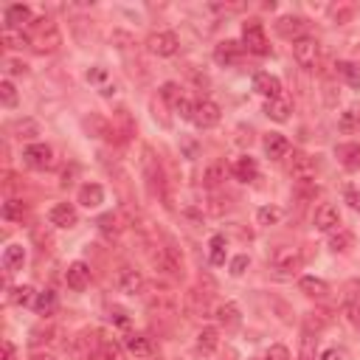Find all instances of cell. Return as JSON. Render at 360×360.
<instances>
[{"label": "cell", "instance_id": "cb8c5ba5", "mask_svg": "<svg viewBox=\"0 0 360 360\" xmlns=\"http://www.w3.org/2000/svg\"><path fill=\"white\" fill-rule=\"evenodd\" d=\"M147 304L155 315H174V296L169 290H155Z\"/></svg>", "mask_w": 360, "mask_h": 360}, {"label": "cell", "instance_id": "836d02e7", "mask_svg": "<svg viewBox=\"0 0 360 360\" xmlns=\"http://www.w3.org/2000/svg\"><path fill=\"white\" fill-rule=\"evenodd\" d=\"M338 129H341V132H357V129H360V105H352V107H346V110L341 113Z\"/></svg>", "mask_w": 360, "mask_h": 360}, {"label": "cell", "instance_id": "f1b7e54d", "mask_svg": "<svg viewBox=\"0 0 360 360\" xmlns=\"http://www.w3.org/2000/svg\"><path fill=\"white\" fill-rule=\"evenodd\" d=\"M0 39H3V45H6V48H12V51H23V48H28V45H31V37L26 31H20V28H3Z\"/></svg>", "mask_w": 360, "mask_h": 360}, {"label": "cell", "instance_id": "7dc6e473", "mask_svg": "<svg viewBox=\"0 0 360 360\" xmlns=\"http://www.w3.org/2000/svg\"><path fill=\"white\" fill-rule=\"evenodd\" d=\"M343 304H360V279L346 282V287H343Z\"/></svg>", "mask_w": 360, "mask_h": 360}, {"label": "cell", "instance_id": "94428289", "mask_svg": "<svg viewBox=\"0 0 360 360\" xmlns=\"http://www.w3.org/2000/svg\"><path fill=\"white\" fill-rule=\"evenodd\" d=\"M31 360H57V357H54V354H45V352H42V354H34Z\"/></svg>", "mask_w": 360, "mask_h": 360}, {"label": "cell", "instance_id": "ee69618b", "mask_svg": "<svg viewBox=\"0 0 360 360\" xmlns=\"http://www.w3.org/2000/svg\"><path fill=\"white\" fill-rule=\"evenodd\" d=\"M315 346H318V338H315L312 332H304L301 349H298V360H315Z\"/></svg>", "mask_w": 360, "mask_h": 360}, {"label": "cell", "instance_id": "f5cc1de1", "mask_svg": "<svg viewBox=\"0 0 360 360\" xmlns=\"http://www.w3.org/2000/svg\"><path fill=\"white\" fill-rule=\"evenodd\" d=\"M321 360H349V352L341 349V346H332V349H327V352L321 354Z\"/></svg>", "mask_w": 360, "mask_h": 360}, {"label": "cell", "instance_id": "83f0119b", "mask_svg": "<svg viewBox=\"0 0 360 360\" xmlns=\"http://www.w3.org/2000/svg\"><path fill=\"white\" fill-rule=\"evenodd\" d=\"M290 110H293V105H290V99H287V96L270 99V102L264 105L267 118H273V121H287V118H290Z\"/></svg>", "mask_w": 360, "mask_h": 360}, {"label": "cell", "instance_id": "60d3db41", "mask_svg": "<svg viewBox=\"0 0 360 360\" xmlns=\"http://www.w3.org/2000/svg\"><path fill=\"white\" fill-rule=\"evenodd\" d=\"M279 219H282V208H276V206H262L256 211V222L259 225H276Z\"/></svg>", "mask_w": 360, "mask_h": 360}, {"label": "cell", "instance_id": "e575fe53", "mask_svg": "<svg viewBox=\"0 0 360 360\" xmlns=\"http://www.w3.org/2000/svg\"><path fill=\"white\" fill-rule=\"evenodd\" d=\"M121 228H124V225H121V219H118L116 214H105V217L99 219V231H102V237L110 240V242L121 237Z\"/></svg>", "mask_w": 360, "mask_h": 360}, {"label": "cell", "instance_id": "f907efd6", "mask_svg": "<svg viewBox=\"0 0 360 360\" xmlns=\"http://www.w3.org/2000/svg\"><path fill=\"white\" fill-rule=\"evenodd\" d=\"M174 113L180 116V118H186V121H192V113H195V102H189L186 96L177 102V107H174Z\"/></svg>", "mask_w": 360, "mask_h": 360}, {"label": "cell", "instance_id": "484cf974", "mask_svg": "<svg viewBox=\"0 0 360 360\" xmlns=\"http://www.w3.org/2000/svg\"><path fill=\"white\" fill-rule=\"evenodd\" d=\"M231 172L237 174V180H242V183H251V180H256V177H259V166H256V161H253L251 155L237 158V163H234V169H231Z\"/></svg>", "mask_w": 360, "mask_h": 360}, {"label": "cell", "instance_id": "d4e9b609", "mask_svg": "<svg viewBox=\"0 0 360 360\" xmlns=\"http://www.w3.org/2000/svg\"><path fill=\"white\" fill-rule=\"evenodd\" d=\"M298 290H301L304 296H309V298H327L330 285H327L324 279H318V276H304V279L298 282Z\"/></svg>", "mask_w": 360, "mask_h": 360}, {"label": "cell", "instance_id": "7c38bea8", "mask_svg": "<svg viewBox=\"0 0 360 360\" xmlns=\"http://www.w3.org/2000/svg\"><path fill=\"white\" fill-rule=\"evenodd\" d=\"M116 285H118V290H121L124 296H141V293H144V287H147L144 276H141L135 267H121V270H118V279H116Z\"/></svg>", "mask_w": 360, "mask_h": 360}, {"label": "cell", "instance_id": "7402d4cb", "mask_svg": "<svg viewBox=\"0 0 360 360\" xmlns=\"http://www.w3.org/2000/svg\"><path fill=\"white\" fill-rule=\"evenodd\" d=\"M3 17H6V28H20L23 31V26L31 23V9L26 3H12V6H6Z\"/></svg>", "mask_w": 360, "mask_h": 360}, {"label": "cell", "instance_id": "30bf717a", "mask_svg": "<svg viewBox=\"0 0 360 360\" xmlns=\"http://www.w3.org/2000/svg\"><path fill=\"white\" fill-rule=\"evenodd\" d=\"M219 118H222V113H219V107H217L214 102H208V99L195 102V113H192V124H195V127L211 129V127L219 124Z\"/></svg>", "mask_w": 360, "mask_h": 360}, {"label": "cell", "instance_id": "f6af8a7d", "mask_svg": "<svg viewBox=\"0 0 360 360\" xmlns=\"http://www.w3.org/2000/svg\"><path fill=\"white\" fill-rule=\"evenodd\" d=\"M0 102H3V107H17V90L9 79L0 82Z\"/></svg>", "mask_w": 360, "mask_h": 360}, {"label": "cell", "instance_id": "277c9868", "mask_svg": "<svg viewBox=\"0 0 360 360\" xmlns=\"http://www.w3.org/2000/svg\"><path fill=\"white\" fill-rule=\"evenodd\" d=\"M270 264H273L276 276L290 279V276H296L298 270H301L304 256H301V251H298V248H276V251H273V256H270Z\"/></svg>", "mask_w": 360, "mask_h": 360}, {"label": "cell", "instance_id": "74e56055", "mask_svg": "<svg viewBox=\"0 0 360 360\" xmlns=\"http://www.w3.org/2000/svg\"><path fill=\"white\" fill-rule=\"evenodd\" d=\"M225 245H228V242H225V237L222 234H214L211 237V242H208V248H211V264H225Z\"/></svg>", "mask_w": 360, "mask_h": 360}, {"label": "cell", "instance_id": "4316f807", "mask_svg": "<svg viewBox=\"0 0 360 360\" xmlns=\"http://www.w3.org/2000/svg\"><path fill=\"white\" fill-rule=\"evenodd\" d=\"M217 346H219V330H217V327H203V330L197 332V352L214 354Z\"/></svg>", "mask_w": 360, "mask_h": 360}, {"label": "cell", "instance_id": "7bdbcfd3", "mask_svg": "<svg viewBox=\"0 0 360 360\" xmlns=\"http://www.w3.org/2000/svg\"><path fill=\"white\" fill-rule=\"evenodd\" d=\"M99 360H124V354H121V346H118L113 338H107V335H105V341H102Z\"/></svg>", "mask_w": 360, "mask_h": 360}, {"label": "cell", "instance_id": "7a4b0ae2", "mask_svg": "<svg viewBox=\"0 0 360 360\" xmlns=\"http://www.w3.org/2000/svg\"><path fill=\"white\" fill-rule=\"evenodd\" d=\"M141 169H144V180L155 197H163L166 200V177H163V169H161V161L155 158V152L150 147H144V158H141Z\"/></svg>", "mask_w": 360, "mask_h": 360}, {"label": "cell", "instance_id": "8d00e7d4", "mask_svg": "<svg viewBox=\"0 0 360 360\" xmlns=\"http://www.w3.org/2000/svg\"><path fill=\"white\" fill-rule=\"evenodd\" d=\"M15 135L20 141H34L37 135H39V124L34 121V118H20L17 124H15Z\"/></svg>", "mask_w": 360, "mask_h": 360}, {"label": "cell", "instance_id": "ab89813d", "mask_svg": "<svg viewBox=\"0 0 360 360\" xmlns=\"http://www.w3.org/2000/svg\"><path fill=\"white\" fill-rule=\"evenodd\" d=\"M161 99L174 110L177 107V102L183 99V93H180V84H174V82H166V84H161Z\"/></svg>", "mask_w": 360, "mask_h": 360}, {"label": "cell", "instance_id": "8992f818", "mask_svg": "<svg viewBox=\"0 0 360 360\" xmlns=\"http://www.w3.org/2000/svg\"><path fill=\"white\" fill-rule=\"evenodd\" d=\"M152 262L161 273L172 276V279H180L183 276V256L177 253L174 245H158V251L152 253Z\"/></svg>", "mask_w": 360, "mask_h": 360}, {"label": "cell", "instance_id": "bcb514c9", "mask_svg": "<svg viewBox=\"0 0 360 360\" xmlns=\"http://www.w3.org/2000/svg\"><path fill=\"white\" fill-rule=\"evenodd\" d=\"M23 217H26V206H23L20 200H9V203L3 206V219L17 222V219H23Z\"/></svg>", "mask_w": 360, "mask_h": 360}, {"label": "cell", "instance_id": "6da1fadb", "mask_svg": "<svg viewBox=\"0 0 360 360\" xmlns=\"http://www.w3.org/2000/svg\"><path fill=\"white\" fill-rule=\"evenodd\" d=\"M102 341H105V332H102V330H82V332L73 338L71 352H73L76 360H99Z\"/></svg>", "mask_w": 360, "mask_h": 360}, {"label": "cell", "instance_id": "d590c367", "mask_svg": "<svg viewBox=\"0 0 360 360\" xmlns=\"http://www.w3.org/2000/svg\"><path fill=\"white\" fill-rule=\"evenodd\" d=\"M34 309H37V315H48L57 309V293L54 290H42V293H37V298H34Z\"/></svg>", "mask_w": 360, "mask_h": 360}, {"label": "cell", "instance_id": "603a6c76", "mask_svg": "<svg viewBox=\"0 0 360 360\" xmlns=\"http://www.w3.org/2000/svg\"><path fill=\"white\" fill-rule=\"evenodd\" d=\"M76 203H79V206H84V208H96V206H102V203H105V189H102L99 183H84V186L79 189Z\"/></svg>", "mask_w": 360, "mask_h": 360}, {"label": "cell", "instance_id": "c3c4849f", "mask_svg": "<svg viewBox=\"0 0 360 360\" xmlns=\"http://www.w3.org/2000/svg\"><path fill=\"white\" fill-rule=\"evenodd\" d=\"M264 360H293V357H290V349H287V346L273 343V346L264 352Z\"/></svg>", "mask_w": 360, "mask_h": 360}, {"label": "cell", "instance_id": "9f6ffc18", "mask_svg": "<svg viewBox=\"0 0 360 360\" xmlns=\"http://www.w3.org/2000/svg\"><path fill=\"white\" fill-rule=\"evenodd\" d=\"M110 315H113V321H116L118 327H127V324H129V318H127V312H124V309H118V307H116V309H113Z\"/></svg>", "mask_w": 360, "mask_h": 360}, {"label": "cell", "instance_id": "9a60e30c", "mask_svg": "<svg viewBox=\"0 0 360 360\" xmlns=\"http://www.w3.org/2000/svg\"><path fill=\"white\" fill-rule=\"evenodd\" d=\"M214 318H217V324L225 330V332H231V330H237L240 324H242V315H240V307L237 304H231V301H225V304H219L217 309H214Z\"/></svg>", "mask_w": 360, "mask_h": 360}, {"label": "cell", "instance_id": "e0dca14e", "mask_svg": "<svg viewBox=\"0 0 360 360\" xmlns=\"http://www.w3.org/2000/svg\"><path fill=\"white\" fill-rule=\"evenodd\" d=\"M276 31L285 37V39H301V37H307V20L304 17H296V15H287V17H282L279 23H276Z\"/></svg>", "mask_w": 360, "mask_h": 360}, {"label": "cell", "instance_id": "ac0fdd59", "mask_svg": "<svg viewBox=\"0 0 360 360\" xmlns=\"http://www.w3.org/2000/svg\"><path fill=\"white\" fill-rule=\"evenodd\" d=\"M264 155L273 158V161H282L290 155V141L285 138L282 132H267L264 135Z\"/></svg>", "mask_w": 360, "mask_h": 360}, {"label": "cell", "instance_id": "52a82bcc", "mask_svg": "<svg viewBox=\"0 0 360 360\" xmlns=\"http://www.w3.org/2000/svg\"><path fill=\"white\" fill-rule=\"evenodd\" d=\"M318 57H321V42L315 37H301L293 42V60L298 68H315L318 65Z\"/></svg>", "mask_w": 360, "mask_h": 360}, {"label": "cell", "instance_id": "f546056e", "mask_svg": "<svg viewBox=\"0 0 360 360\" xmlns=\"http://www.w3.org/2000/svg\"><path fill=\"white\" fill-rule=\"evenodd\" d=\"M225 177H228V166H225L222 161H214V163L206 169V174H203V183H206L208 189H219V186L225 183Z\"/></svg>", "mask_w": 360, "mask_h": 360}, {"label": "cell", "instance_id": "816d5d0a", "mask_svg": "<svg viewBox=\"0 0 360 360\" xmlns=\"http://www.w3.org/2000/svg\"><path fill=\"white\" fill-rule=\"evenodd\" d=\"M248 264H251V259L242 253V256H234L231 259V276H242L245 270H248Z\"/></svg>", "mask_w": 360, "mask_h": 360}, {"label": "cell", "instance_id": "5b68a950", "mask_svg": "<svg viewBox=\"0 0 360 360\" xmlns=\"http://www.w3.org/2000/svg\"><path fill=\"white\" fill-rule=\"evenodd\" d=\"M242 48L256 54V57H267L270 54V42H267V34H264V26L259 20H248L242 26Z\"/></svg>", "mask_w": 360, "mask_h": 360}, {"label": "cell", "instance_id": "ffe728a7", "mask_svg": "<svg viewBox=\"0 0 360 360\" xmlns=\"http://www.w3.org/2000/svg\"><path fill=\"white\" fill-rule=\"evenodd\" d=\"M240 57H242V42H237V39H225L214 48V62L217 65H234Z\"/></svg>", "mask_w": 360, "mask_h": 360}, {"label": "cell", "instance_id": "2e32d148", "mask_svg": "<svg viewBox=\"0 0 360 360\" xmlns=\"http://www.w3.org/2000/svg\"><path fill=\"white\" fill-rule=\"evenodd\" d=\"M76 219H79V214H76V208L71 203H57L48 211V222L57 225V228H73Z\"/></svg>", "mask_w": 360, "mask_h": 360}, {"label": "cell", "instance_id": "11a10c76", "mask_svg": "<svg viewBox=\"0 0 360 360\" xmlns=\"http://www.w3.org/2000/svg\"><path fill=\"white\" fill-rule=\"evenodd\" d=\"M346 312H349V321L360 330V304H346Z\"/></svg>", "mask_w": 360, "mask_h": 360}, {"label": "cell", "instance_id": "d6986e66", "mask_svg": "<svg viewBox=\"0 0 360 360\" xmlns=\"http://www.w3.org/2000/svg\"><path fill=\"white\" fill-rule=\"evenodd\" d=\"M65 285L73 290V293H82L87 285H90V267L84 262H73L65 273Z\"/></svg>", "mask_w": 360, "mask_h": 360}, {"label": "cell", "instance_id": "6125c7cd", "mask_svg": "<svg viewBox=\"0 0 360 360\" xmlns=\"http://www.w3.org/2000/svg\"><path fill=\"white\" fill-rule=\"evenodd\" d=\"M253 360H256V357H253Z\"/></svg>", "mask_w": 360, "mask_h": 360}, {"label": "cell", "instance_id": "8fae6325", "mask_svg": "<svg viewBox=\"0 0 360 360\" xmlns=\"http://www.w3.org/2000/svg\"><path fill=\"white\" fill-rule=\"evenodd\" d=\"M23 161L31 169H51L54 166V152H51L48 144H28L23 150Z\"/></svg>", "mask_w": 360, "mask_h": 360}, {"label": "cell", "instance_id": "b9f144b4", "mask_svg": "<svg viewBox=\"0 0 360 360\" xmlns=\"http://www.w3.org/2000/svg\"><path fill=\"white\" fill-rule=\"evenodd\" d=\"M34 298H37V293H34V287H28V285L12 290V304H17V307H28V304H34Z\"/></svg>", "mask_w": 360, "mask_h": 360}, {"label": "cell", "instance_id": "db71d44e", "mask_svg": "<svg viewBox=\"0 0 360 360\" xmlns=\"http://www.w3.org/2000/svg\"><path fill=\"white\" fill-rule=\"evenodd\" d=\"M343 200L349 203V208H354V211H360V192H354V189H346V195H343Z\"/></svg>", "mask_w": 360, "mask_h": 360}, {"label": "cell", "instance_id": "6f0895ef", "mask_svg": "<svg viewBox=\"0 0 360 360\" xmlns=\"http://www.w3.org/2000/svg\"><path fill=\"white\" fill-rule=\"evenodd\" d=\"M6 71H9V73H15V76H20V73H26V65H23V62H17V60H9V62H6Z\"/></svg>", "mask_w": 360, "mask_h": 360}, {"label": "cell", "instance_id": "f35d334b", "mask_svg": "<svg viewBox=\"0 0 360 360\" xmlns=\"http://www.w3.org/2000/svg\"><path fill=\"white\" fill-rule=\"evenodd\" d=\"M354 245V237L349 234V231H343V228H338L335 234H332V240H330V248L335 251V253H343V251H349Z\"/></svg>", "mask_w": 360, "mask_h": 360}, {"label": "cell", "instance_id": "4dcf8cb0", "mask_svg": "<svg viewBox=\"0 0 360 360\" xmlns=\"http://www.w3.org/2000/svg\"><path fill=\"white\" fill-rule=\"evenodd\" d=\"M3 270L6 273H15V270H20L23 264H26V251H23V245H9L6 251H3Z\"/></svg>", "mask_w": 360, "mask_h": 360}, {"label": "cell", "instance_id": "1f68e13d", "mask_svg": "<svg viewBox=\"0 0 360 360\" xmlns=\"http://www.w3.org/2000/svg\"><path fill=\"white\" fill-rule=\"evenodd\" d=\"M335 155H338V161H341L349 172L360 169V144H341V147L335 150Z\"/></svg>", "mask_w": 360, "mask_h": 360}, {"label": "cell", "instance_id": "44dd1931", "mask_svg": "<svg viewBox=\"0 0 360 360\" xmlns=\"http://www.w3.org/2000/svg\"><path fill=\"white\" fill-rule=\"evenodd\" d=\"M124 349H127L135 360H144V357L152 354V341H150L147 335H141V332H129V335L124 338Z\"/></svg>", "mask_w": 360, "mask_h": 360}, {"label": "cell", "instance_id": "680465c9", "mask_svg": "<svg viewBox=\"0 0 360 360\" xmlns=\"http://www.w3.org/2000/svg\"><path fill=\"white\" fill-rule=\"evenodd\" d=\"M3 360H15V343L3 341Z\"/></svg>", "mask_w": 360, "mask_h": 360}, {"label": "cell", "instance_id": "9c48e42d", "mask_svg": "<svg viewBox=\"0 0 360 360\" xmlns=\"http://www.w3.org/2000/svg\"><path fill=\"white\" fill-rule=\"evenodd\" d=\"M147 48H150V54H155V57H174V54L180 51V39H177V34H172V31H155V34H150V39H147Z\"/></svg>", "mask_w": 360, "mask_h": 360}, {"label": "cell", "instance_id": "5bb4252c", "mask_svg": "<svg viewBox=\"0 0 360 360\" xmlns=\"http://www.w3.org/2000/svg\"><path fill=\"white\" fill-rule=\"evenodd\" d=\"M315 228L324 231V234L338 231V228H341V214H338V208L330 206V203L318 206V211H315Z\"/></svg>", "mask_w": 360, "mask_h": 360}, {"label": "cell", "instance_id": "ba28073f", "mask_svg": "<svg viewBox=\"0 0 360 360\" xmlns=\"http://www.w3.org/2000/svg\"><path fill=\"white\" fill-rule=\"evenodd\" d=\"M287 172L296 180V186L312 183V180H315V161L307 152H293L290 161H287Z\"/></svg>", "mask_w": 360, "mask_h": 360}, {"label": "cell", "instance_id": "681fc988", "mask_svg": "<svg viewBox=\"0 0 360 360\" xmlns=\"http://www.w3.org/2000/svg\"><path fill=\"white\" fill-rule=\"evenodd\" d=\"M338 73H341V76H346L354 87H360V73L354 71V65H349V62H338Z\"/></svg>", "mask_w": 360, "mask_h": 360}, {"label": "cell", "instance_id": "4fadbf2b", "mask_svg": "<svg viewBox=\"0 0 360 360\" xmlns=\"http://www.w3.org/2000/svg\"><path fill=\"white\" fill-rule=\"evenodd\" d=\"M253 90L270 102V99H279V96H282V82H279V76H273V73L259 71V73L253 76Z\"/></svg>", "mask_w": 360, "mask_h": 360}, {"label": "cell", "instance_id": "91938a15", "mask_svg": "<svg viewBox=\"0 0 360 360\" xmlns=\"http://www.w3.org/2000/svg\"><path fill=\"white\" fill-rule=\"evenodd\" d=\"M105 76H107V73H105L102 68H93V71H90V73H87V79H90V82H102Z\"/></svg>", "mask_w": 360, "mask_h": 360}, {"label": "cell", "instance_id": "d6a6232c", "mask_svg": "<svg viewBox=\"0 0 360 360\" xmlns=\"http://www.w3.org/2000/svg\"><path fill=\"white\" fill-rule=\"evenodd\" d=\"M84 129L93 135V138H107V135H110V124H107V118L99 116V113H90V116L84 118Z\"/></svg>", "mask_w": 360, "mask_h": 360}, {"label": "cell", "instance_id": "3957f363", "mask_svg": "<svg viewBox=\"0 0 360 360\" xmlns=\"http://www.w3.org/2000/svg\"><path fill=\"white\" fill-rule=\"evenodd\" d=\"M34 28H37V34L31 37V45H34L39 54H54L60 45H62V34H60V28L51 20L42 17V20H37Z\"/></svg>", "mask_w": 360, "mask_h": 360}]
</instances>
